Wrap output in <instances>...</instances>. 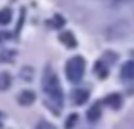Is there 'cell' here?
Returning a JSON list of instances; mask_svg holds the SVG:
<instances>
[{
	"mask_svg": "<svg viewBox=\"0 0 134 129\" xmlns=\"http://www.w3.org/2000/svg\"><path fill=\"white\" fill-rule=\"evenodd\" d=\"M43 88H44V92L48 93V97L53 100V104H56L58 107H61V104H63V90H61V85H59V82H58L56 73L53 71L49 66H46L44 73H43Z\"/></svg>",
	"mask_w": 134,
	"mask_h": 129,
	"instance_id": "1",
	"label": "cell"
},
{
	"mask_svg": "<svg viewBox=\"0 0 134 129\" xmlns=\"http://www.w3.org/2000/svg\"><path fill=\"white\" fill-rule=\"evenodd\" d=\"M65 73H66V78L73 83H78L82 80L83 73H85V60L82 56H73L66 61L65 66Z\"/></svg>",
	"mask_w": 134,
	"mask_h": 129,
	"instance_id": "2",
	"label": "cell"
},
{
	"mask_svg": "<svg viewBox=\"0 0 134 129\" xmlns=\"http://www.w3.org/2000/svg\"><path fill=\"white\" fill-rule=\"evenodd\" d=\"M17 100H19L20 105L29 107V105H32L34 100H36V93L31 92V90H27V92H20V93H19V97H17Z\"/></svg>",
	"mask_w": 134,
	"mask_h": 129,
	"instance_id": "3",
	"label": "cell"
},
{
	"mask_svg": "<svg viewBox=\"0 0 134 129\" xmlns=\"http://www.w3.org/2000/svg\"><path fill=\"white\" fill-rule=\"evenodd\" d=\"M59 41H61L66 48H76V44H78L76 39H75V36H73V32H70V31L59 34Z\"/></svg>",
	"mask_w": 134,
	"mask_h": 129,
	"instance_id": "4",
	"label": "cell"
},
{
	"mask_svg": "<svg viewBox=\"0 0 134 129\" xmlns=\"http://www.w3.org/2000/svg\"><path fill=\"white\" fill-rule=\"evenodd\" d=\"M105 104L112 109H119L122 105V97L119 93H110L109 97H105Z\"/></svg>",
	"mask_w": 134,
	"mask_h": 129,
	"instance_id": "5",
	"label": "cell"
},
{
	"mask_svg": "<svg viewBox=\"0 0 134 129\" xmlns=\"http://www.w3.org/2000/svg\"><path fill=\"white\" fill-rule=\"evenodd\" d=\"M121 76L124 80H134V61H127L121 70Z\"/></svg>",
	"mask_w": 134,
	"mask_h": 129,
	"instance_id": "6",
	"label": "cell"
},
{
	"mask_svg": "<svg viewBox=\"0 0 134 129\" xmlns=\"http://www.w3.org/2000/svg\"><path fill=\"white\" fill-rule=\"evenodd\" d=\"M87 117H88V121H92V122H97V121L100 119L102 110H100V107H98V104H95L93 107H90L88 112H87Z\"/></svg>",
	"mask_w": 134,
	"mask_h": 129,
	"instance_id": "7",
	"label": "cell"
},
{
	"mask_svg": "<svg viewBox=\"0 0 134 129\" xmlns=\"http://www.w3.org/2000/svg\"><path fill=\"white\" fill-rule=\"evenodd\" d=\"M87 99H88V92H87V90H75V92H73V102H75L76 105L85 104Z\"/></svg>",
	"mask_w": 134,
	"mask_h": 129,
	"instance_id": "8",
	"label": "cell"
},
{
	"mask_svg": "<svg viewBox=\"0 0 134 129\" xmlns=\"http://www.w3.org/2000/svg\"><path fill=\"white\" fill-rule=\"evenodd\" d=\"M10 83H12V80H10V75L7 71L0 73V90H7L10 87Z\"/></svg>",
	"mask_w": 134,
	"mask_h": 129,
	"instance_id": "9",
	"label": "cell"
},
{
	"mask_svg": "<svg viewBox=\"0 0 134 129\" xmlns=\"http://www.w3.org/2000/svg\"><path fill=\"white\" fill-rule=\"evenodd\" d=\"M10 20H12V12L9 9L0 10V26H7Z\"/></svg>",
	"mask_w": 134,
	"mask_h": 129,
	"instance_id": "10",
	"label": "cell"
},
{
	"mask_svg": "<svg viewBox=\"0 0 134 129\" xmlns=\"http://www.w3.org/2000/svg\"><path fill=\"white\" fill-rule=\"evenodd\" d=\"M76 121H78V114H71V116L68 117V121L65 122V126L66 127H71V126H75V124H76Z\"/></svg>",
	"mask_w": 134,
	"mask_h": 129,
	"instance_id": "11",
	"label": "cell"
},
{
	"mask_svg": "<svg viewBox=\"0 0 134 129\" xmlns=\"http://www.w3.org/2000/svg\"><path fill=\"white\" fill-rule=\"evenodd\" d=\"M65 26V19H63L61 15H54V24H53V27H61Z\"/></svg>",
	"mask_w": 134,
	"mask_h": 129,
	"instance_id": "12",
	"label": "cell"
}]
</instances>
